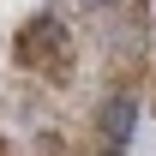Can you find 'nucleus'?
<instances>
[{"label":"nucleus","instance_id":"nucleus-1","mask_svg":"<svg viewBox=\"0 0 156 156\" xmlns=\"http://www.w3.org/2000/svg\"><path fill=\"white\" fill-rule=\"evenodd\" d=\"M96 132L108 144H132L138 138V96H102L96 102Z\"/></svg>","mask_w":156,"mask_h":156}]
</instances>
